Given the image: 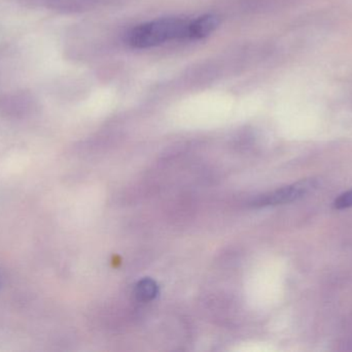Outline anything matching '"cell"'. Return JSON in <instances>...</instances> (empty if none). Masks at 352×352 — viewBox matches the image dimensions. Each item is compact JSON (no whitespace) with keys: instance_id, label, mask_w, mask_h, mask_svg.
Here are the masks:
<instances>
[{"instance_id":"2","label":"cell","mask_w":352,"mask_h":352,"mask_svg":"<svg viewBox=\"0 0 352 352\" xmlns=\"http://www.w3.org/2000/svg\"><path fill=\"white\" fill-rule=\"evenodd\" d=\"M318 182L316 179H306L285 187L279 188L274 191L261 194L252 200L250 205L254 207L276 206V205L289 204L303 198L318 188Z\"/></svg>"},{"instance_id":"6","label":"cell","mask_w":352,"mask_h":352,"mask_svg":"<svg viewBox=\"0 0 352 352\" xmlns=\"http://www.w3.org/2000/svg\"><path fill=\"white\" fill-rule=\"evenodd\" d=\"M0 287H1V276H0Z\"/></svg>"},{"instance_id":"3","label":"cell","mask_w":352,"mask_h":352,"mask_svg":"<svg viewBox=\"0 0 352 352\" xmlns=\"http://www.w3.org/2000/svg\"><path fill=\"white\" fill-rule=\"evenodd\" d=\"M219 19L214 14H204L188 24V37L202 39L219 27Z\"/></svg>"},{"instance_id":"5","label":"cell","mask_w":352,"mask_h":352,"mask_svg":"<svg viewBox=\"0 0 352 352\" xmlns=\"http://www.w3.org/2000/svg\"><path fill=\"white\" fill-rule=\"evenodd\" d=\"M336 210H345V209L351 208L352 207V189L341 194L338 198L335 200L333 204Z\"/></svg>"},{"instance_id":"1","label":"cell","mask_w":352,"mask_h":352,"mask_svg":"<svg viewBox=\"0 0 352 352\" xmlns=\"http://www.w3.org/2000/svg\"><path fill=\"white\" fill-rule=\"evenodd\" d=\"M186 37H188V23L180 19L167 18L134 27L128 35V43L136 49H146Z\"/></svg>"},{"instance_id":"4","label":"cell","mask_w":352,"mask_h":352,"mask_svg":"<svg viewBox=\"0 0 352 352\" xmlns=\"http://www.w3.org/2000/svg\"><path fill=\"white\" fill-rule=\"evenodd\" d=\"M134 295L140 302H151L159 295V287L156 281L151 278H144L138 281L134 289Z\"/></svg>"}]
</instances>
